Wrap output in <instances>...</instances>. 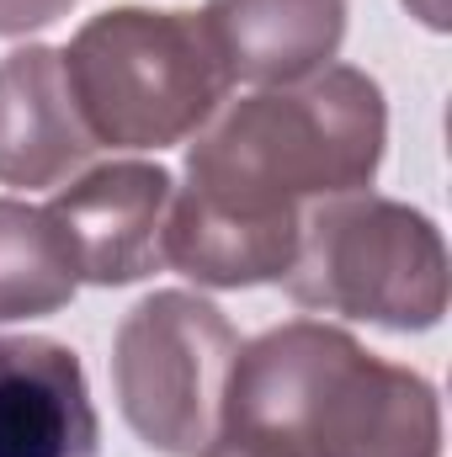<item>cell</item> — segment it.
I'll use <instances>...</instances> for the list:
<instances>
[{
	"label": "cell",
	"mask_w": 452,
	"mask_h": 457,
	"mask_svg": "<svg viewBox=\"0 0 452 457\" xmlns=\"http://www.w3.org/2000/svg\"><path fill=\"white\" fill-rule=\"evenodd\" d=\"M64 75L96 149H165L208 128L229 70L203 11L122 5L91 16L64 48Z\"/></svg>",
	"instance_id": "cell-3"
},
{
	"label": "cell",
	"mask_w": 452,
	"mask_h": 457,
	"mask_svg": "<svg viewBox=\"0 0 452 457\" xmlns=\"http://www.w3.org/2000/svg\"><path fill=\"white\" fill-rule=\"evenodd\" d=\"M75 0H0V37H21L32 27H48L70 11Z\"/></svg>",
	"instance_id": "cell-11"
},
{
	"label": "cell",
	"mask_w": 452,
	"mask_h": 457,
	"mask_svg": "<svg viewBox=\"0 0 452 457\" xmlns=\"http://www.w3.org/2000/svg\"><path fill=\"white\" fill-rule=\"evenodd\" d=\"M219 442L261 457H442V410L421 372L293 320L239 345Z\"/></svg>",
	"instance_id": "cell-2"
},
{
	"label": "cell",
	"mask_w": 452,
	"mask_h": 457,
	"mask_svg": "<svg viewBox=\"0 0 452 457\" xmlns=\"http://www.w3.org/2000/svg\"><path fill=\"white\" fill-rule=\"evenodd\" d=\"M86 367L48 336H0V457H96Z\"/></svg>",
	"instance_id": "cell-7"
},
{
	"label": "cell",
	"mask_w": 452,
	"mask_h": 457,
	"mask_svg": "<svg viewBox=\"0 0 452 457\" xmlns=\"http://www.w3.org/2000/svg\"><path fill=\"white\" fill-rule=\"evenodd\" d=\"M176 181L160 165H102L64 187L48 213L64 228L80 282L122 287L165 266V219Z\"/></svg>",
	"instance_id": "cell-6"
},
{
	"label": "cell",
	"mask_w": 452,
	"mask_h": 457,
	"mask_svg": "<svg viewBox=\"0 0 452 457\" xmlns=\"http://www.w3.org/2000/svg\"><path fill=\"white\" fill-rule=\"evenodd\" d=\"M426 27H448V0H405Z\"/></svg>",
	"instance_id": "cell-12"
},
{
	"label": "cell",
	"mask_w": 452,
	"mask_h": 457,
	"mask_svg": "<svg viewBox=\"0 0 452 457\" xmlns=\"http://www.w3.org/2000/svg\"><path fill=\"white\" fill-rule=\"evenodd\" d=\"M239 336L219 303L197 293L144 298L113 345L122 420L138 442L171 457H203L224 431V383Z\"/></svg>",
	"instance_id": "cell-5"
},
{
	"label": "cell",
	"mask_w": 452,
	"mask_h": 457,
	"mask_svg": "<svg viewBox=\"0 0 452 457\" xmlns=\"http://www.w3.org/2000/svg\"><path fill=\"white\" fill-rule=\"evenodd\" d=\"M282 282L298 309L383 330H431L448 314V245L426 213L346 192L304 213Z\"/></svg>",
	"instance_id": "cell-4"
},
{
	"label": "cell",
	"mask_w": 452,
	"mask_h": 457,
	"mask_svg": "<svg viewBox=\"0 0 452 457\" xmlns=\"http://www.w3.org/2000/svg\"><path fill=\"white\" fill-rule=\"evenodd\" d=\"M96 154L86 117L75 107L59 48H16L0 59V181L59 187Z\"/></svg>",
	"instance_id": "cell-8"
},
{
	"label": "cell",
	"mask_w": 452,
	"mask_h": 457,
	"mask_svg": "<svg viewBox=\"0 0 452 457\" xmlns=\"http://www.w3.org/2000/svg\"><path fill=\"white\" fill-rule=\"evenodd\" d=\"M383 138V91L351 64L234 102L208 117L187 154V187L165 219V261L203 287L282 282L304 213L372 187Z\"/></svg>",
	"instance_id": "cell-1"
},
{
	"label": "cell",
	"mask_w": 452,
	"mask_h": 457,
	"mask_svg": "<svg viewBox=\"0 0 452 457\" xmlns=\"http://www.w3.org/2000/svg\"><path fill=\"white\" fill-rule=\"evenodd\" d=\"M203 21L229 80L298 86L331 70L346 37V0H208Z\"/></svg>",
	"instance_id": "cell-9"
},
{
	"label": "cell",
	"mask_w": 452,
	"mask_h": 457,
	"mask_svg": "<svg viewBox=\"0 0 452 457\" xmlns=\"http://www.w3.org/2000/svg\"><path fill=\"white\" fill-rule=\"evenodd\" d=\"M203 457H261V453H250V447H234V442H213Z\"/></svg>",
	"instance_id": "cell-13"
},
{
	"label": "cell",
	"mask_w": 452,
	"mask_h": 457,
	"mask_svg": "<svg viewBox=\"0 0 452 457\" xmlns=\"http://www.w3.org/2000/svg\"><path fill=\"white\" fill-rule=\"evenodd\" d=\"M80 287L64 228L48 208L0 197V325L59 314Z\"/></svg>",
	"instance_id": "cell-10"
}]
</instances>
